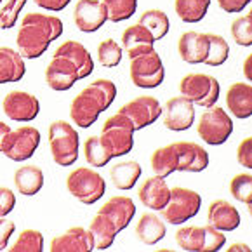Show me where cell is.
<instances>
[{
    "instance_id": "cell-22",
    "label": "cell",
    "mask_w": 252,
    "mask_h": 252,
    "mask_svg": "<svg viewBox=\"0 0 252 252\" xmlns=\"http://www.w3.org/2000/svg\"><path fill=\"white\" fill-rule=\"evenodd\" d=\"M207 221L211 226H214L219 231H233L240 226L242 218L235 205L219 198V200H214L209 205Z\"/></svg>"
},
{
    "instance_id": "cell-24",
    "label": "cell",
    "mask_w": 252,
    "mask_h": 252,
    "mask_svg": "<svg viewBox=\"0 0 252 252\" xmlns=\"http://www.w3.org/2000/svg\"><path fill=\"white\" fill-rule=\"evenodd\" d=\"M226 106L237 119H249L252 115V86L249 82L231 84L226 93Z\"/></svg>"
},
{
    "instance_id": "cell-4",
    "label": "cell",
    "mask_w": 252,
    "mask_h": 252,
    "mask_svg": "<svg viewBox=\"0 0 252 252\" xmlns=\"http://www.w3.org/2000/svg\"><path fill=\"white\" fill-rule=\"evenodd\" d=\"M176 244L179 249L188 252H216L226 244L224 231L214 226H183L176 231Z\"/></svg>"
},
{
    "instance_id": "cell-15",
    "label": "cell",
    "mask_w": 252,
    "mask_h": 252,
    "mask_svg": "<svg viewBox=\"0 0 252 252\" xmlns=\"http://www.w3.org/2000/svg\"><path fill=\"white\" fill-rule=\"evenodd\" d=\"M163 126L169 130H188L195 122V104L185 96L171 97L163 106Z\"/></svg>"
},
{
    "instance_id": "cell-41",
    "label": "cell",
    "mask_w": 252,
    "mask_h": 252,
    "mask_svg": "<svg viewBox=\"0 0 252 252\" xmlns=\"http://www.w3.org/2000/svg\"><path fill=\"white\" fill-rule=\"evenodd\" d=\"M26 0H7L0 9V30H11L19 18V12L25 7Z\"/></svg>"
},
{
    "instance_id": "cell-28",
    "label": "cell",
    "mask_w": 252,
    "mask_h": 252,
    "mask_svg": "<svg viewBox=\"0 0 252 252\" xmlns=\"http://www.w3.org/2000/svg\"><path fill=\"white\" fill-rule=\"evenodd\" d=\"M141 165L136 160H126V162H119L110 167V179L117 189L127 191L134 188L137 179L141 178Z\"/></svg>"
},
{
    "instance_id": "cell-23",
    "label": "cell",
    "mask_w": 252,
    "mask_h": 252,
    "mask_svg": "<svg viewBox=\"0 0 252 252\" xmlns=\"http://www.w3.org/2000/svg\"><path fill=\"white\" fill-rule=\"evenodd\" d=\"M54 54H60V56L68 58V60H70L71 63L77 66L80 80L87 78L94 71L93 56H91V52L86 49V45L80 44V42H75V40L63 42V44H61L60 47L54 51Z\"/></svg>"
},
{
    "instance_id": "cell-45",
    "label": "cell",
    "mask_w": 252,
    "mask_h": 252,
    "mask_svg": "<svg viewBox=\"0 0 252 252\" xmlns=\"http://www.w3.org/2000/svg\"><path fill=\"white\" fill-rule=\"evenodd\" d=\"M219 7L222 9L224 12H242L249 4H251V0H218Z\"/></svg>"
},
{
    "instance_id": "cell-25",
    "label": "cell",
    "mask_w": 252,
    "mask_h": 252,
    "mask_svg": "<svg viewBox=\"0 0 252 252\" xmlns=\"http://www.w3.org/2000/svg\"><path fill=\"white\" fill-rule=\"evenodd\" d=\"M153 44H155V40H153L152 33L146 30L145 26L139 25V23L126 28L122 33L124 51L127 52L129 58H134V56L141 54V52L152 51Z\"/></svg>"
},
{
    "instance_id": "cell-2",
    "label": "cell",
    "mask_w": 252,
    "mask_h": 252,
    "mask_svg": "<svg viewBox=\"0 0 252 252\" xmlns=\"http://www.w3.org/2000/svg\"><path fill=\"white\" fill-rule=\"evenodd\" d=\"M117 97V86L108 78H97L86 87L70 104V119L80 129L91 127Z\"/></svg>"
},
{
    "instance_id": "cell-17",
    "label": "cell",
    "mask_w": 252,
    "mask_h": 252,
    "mask_svg": "<svg viewBox=\"0 0 252 252\" xmlns=\"http://www.w3.org/2000/svg\"><path fill=\"white\" fill-rule=\"evenodd\" d=\"M176 158L178 171L183 172H202L209 165V153L204 146L191 141H176Z\"/></svg>"
},
{
    "instance_id": "cell-30",
    "label": "cell",
    "mask_w": 252,
    "mask_h": 252,
    "mask_svg": "<svg viewBox=\"0 0 252 252\" xmlns=\"http://www.w3.org/2000/svg\"><path fill=\"white\" fill-rule=\"evenodd\" d=\"M167 228L165 222L162 221V218H158L157 214L146 212L141 216V219L136 224V235L137 238L146 245H155L165 237Z\"/></svg>"
},
{
    "instance_id": "cell-48",
    "label": "cell",
    "mask_w": 252,
    "mask_h": 252,
    "mask_svg": "<svg viewBox=\"0 0 252 252\" xmlns=\"http://www.w3.org/2000/svg\"><path fill=\"white\" fill-rule=\"evenodd\" d=\"M228 252H251V247L245 244H231Z\"/></svg>"
},
{
    "instance_id": "cell-16",
    "label": "cell",
    "mask_w": 252,
    "mask_h": 252,
    "mask_svg": "<svg viewBox=\"0 0 252 252\" xmlns=\"http://www.w3.org/2000/svg\"><path fill=\"white\" fill-rule=\"evenodd\" d=\"M73 21L84 33L97 32L108 21L106 7L101 0H78L73 9Z\"/></svg>"
},
{
    "instance_id": "cell-40",
    "label": "cell",
    "mask_w": 252,
    "mask_h": 252,
    "mask_svg": "<svg viewBox=\"0 0 252 252\" xmlns=\"http://www.w3.org/2000/svg\"><path fill=\"white\" fill-rule=\"evenodd\" d=\"M231 197L238 202H244L247 207L252 204V176L251 174H237L230 181Z\"/></svg>"
},
{
    "instance_id": "cell-35",
    "label": "cell",
    "mask_w": 252,
    "mask_h": 252,
    "mask_svg": "<svg viewBox=\"0 0 252 252\" xmlns=\"http://www.w3.org/2000/svg\"><path fill=\"white\" fill-rule=\"evenodd\" d=\"M209 38V51L207 58H205L204 63L209 66H221V64L226 63L228 56H230V45L221 35L216 33H207Z\"/></svg>"
},
{
    "instance_id": "cell-32",
    "label": "cell",
    "mask_w": 252,
    "mask_h": 252,
    "mask_svg": "<svg viewBox=\"0 0 252 252\" xmlns=\"http://www.w3.org/2000/svg\"><path fill=\"white\" fill-rule=\"evenodd\" d=\"M139 25L145 26L146 30L152 33L153 40H162L167 33H169V28H171V21H169V16L165 14L160 9H148L141 14L139 18Z\"/></svg>"
},
{
    "instance_id": "cell-5",
    "label": "cell",
    "mask_w": 252,
    "mask_h": 252,
    "mask_svg": "<svg viewBox=\"0 0 252 252\" xmlns=\"http://www.w3.org/2000/svg\"><path fill=\"white\" fill-rule=\"evenodd\" d=\"M66 188L75 198L86 205H93L106 193V183L103 176L89 167H77L68 174Z\"/></svg>"
},
{
    "instance_id": "cell-7",
    "label": "cell",
    "mask_w": 252,
    "mask_h": 252,
    "mask_svg": "<svg viewBox=\"0 0 252 252\" xmlns=\"http://www.w3.org/2000/svg\"><path fill=\"white\" fill-rule=\"evenodd\" d=\"M134 132L136 130H134L132 124L129 122V119L117 111L115 115H111L110 119L104 120L99 137L101 141L108 146L113 158H117V157H124L132 152Z\"/></svg>"
},
{
    "instance_id": "cell-14",
    "label": "cell",
    "mask_w": 252,
    "mask_h": 252,
    "mask_svg": "<svg viewBox=\"0 0 252 252\" xmlns=\"http://www.w3.org/2000/svg\"><path fill=\"white\" fill-rule=\"evenodd\" d=\"M80 80L78 70L68 58L60 54H52V60L49 61L45 68V82L52 91H70L75 86V82Z\"/></svg>"
},
{
    "instance_id": "cell-8",
    "label": "cell",
    "mask_w": 252,
    "mask_h": 252,
    "mask_svg": "<svg viewBox=\"0 0 252 252\" xmlns=\"http://www.w3.org/2000/svg\"><path fill=\"white\" fill-rule=\"evenodd\" d=\"M202 207V197L197 191L183 186L171 188V195L165 207L162 209V218L169 224H183L198 214Z\"/></svg>"
},
{
    "instance_id": "cell-26",
    "label": "cell",
    "mask_w": 252,
    "mask_h": 252,
    "mask_svg": "<svg viewBox=\"0 0 252 252\" xmlns=\"http://www.w3.org/2000/svg\"><path fill=\"white\" fill-rule=\"evenodd\" d=\"M26 73L21 54L11 47H0V84L19 82Z\"/></svg>"
},
{
    "instance_id": "cell-49",
    "label": "cell",
    "mask_w": 252,
    "mask_h": 252,
    "mask_svg": "<svg viewBox=\"0 0 252 252\" xmlns=\"http://www.w3.org/2000/svg\"><path fill=\"white\" fill-rule=\"evenodd\" d=\"M251 64H252V56H247V60H245V63H244V73H245V77H247L249 82H251V78H252Z\"/></svg>"
},
{
    "instance_id": "cell-21",
    "label": "cell",
    "mask_w": 252,
    "mask_h": 252,
    "mask_svg": "<svg viewBox=\"0 0 252 252\" xmlns=\"http://www.w3.org/2000/svg\"><path fill=\"white\" fill-rule=\"evenodd\" d=\"M169 195H171V188L167 186L165 178L157 174L153 178L145 179L137 189V197L141 204L152 211H162L169 200Z\"/></svg>"
},
{
    "instance_id": "cell-42",
    "label": "cell",
    "mask_w": 252,
    "mask_h": 252,
    "mask_svg": "<svg viewBox=\"0 0 252 252\" xmlns=\"http://www.w3.org/2000/svg\"><path fill=\"white\" fill-rule=\"evenodd\" d=\"M237 160L242 167L245 169H252V139L245 137L237 148Z\"/></svg>"
},
{
    "instance_id": "cell-18",
    "label": "cell",
    "mask_w": 252,
    "mask_h": 252,
    "mask_svg": "<svg viewBox=\"0 0 252 252\" xmlns=\"http://www.w3.org/2000/svg\"><path fill=\"white\" fill-rule=\"evenodd\" d=\"M94 251V240L89 230L73 226L58 235L51 242V252H91Z\"/></svg>"
},
{
    "instance_id": "cell-39",
    "label": "cell",
    "mask_w": 252,
    "mask_h": 252,
    "mask_svg": "<svg viewBox=\"0 0 252 252\" xmlns=\"http://www.w3.org/2000/svg\"><path fill=\"white\" fill-rule=\"evenodd\" d=\"M231 37L242 47H251L252 45V12L237 18L231 23Z\"/></svg>"
},
{
    "instance_id": "cell-43",
    "label": "cell",
    "mask_w": 252,
    "mask_h": 252,
    "mask_svg": "<svg viewBox=\"0 0 252 252\" xmlns=\"http://www.w3.org/2000/svg\"><path fill=\"white\" fill-rule=\"evenodd\" d=\"M16 207V197L9 188L0 186V218H5Z\"/></svg>"
},
{
    "instance_id": "cell-47",
    "label": "cell",
    "mask_w": 252,
    "mask_h": 252,
    "mask_svg": "<svg viewBox=\"0 0 252 252\" xmlns=\"http://www.w3.org/2000/svg\"><path fill=\"white\" fill-rule=\"evenodd\" d=\"M11 132V127L7 126V124H4L2 120H0V150H2V143H4L5 136Z\"/></svg>"
},
{
    "instance_id": "cell-3",
    "label": "cell",
    "mask_w": 252,
    "mask_h": 252,
    "mask_svg": "<svg viewBox=\"0 0 252 252\" xmlns=\"http://www.w3.org/2000/svg\"><path fill=\"white\" fill-rule=\"evenodd\" d=\"M49 145H51L52 160L58 165H73L78 158L80 139L78 132L66 120H54L49 126Z\"/></svg>"
},
{
    "instance_id": "cell-19",
    "label": "cell",
    "mask_w": 252,
    "mask_h": 252,
    "mask_svg": "<svg viewBox=\"0 0 252 252\" xmlns=\"http://www.w3.org/2000/svg\"><path fill=\"white\" fill-rule=\"evenodd\" d=\"M178 51L181 60L189 64H200L207 58L209 38L200 32H185L178 40Z\"/></svg>"
},
{
    "instance_id": "cell-27",
    "label": "cell",
    "mask_w": 252,
    "mask_h": 252,
    "mask_svg": "<svg viewBox=\"0 0 252 252\" xmlns=\"http://www.w3.org/2000/svg\"><path fill=\"white\" fill-rule=\"evenodd\" d=\"M14 185L21 195L33 197L44 186V171L37 165H23L16 169Z\"/></svg>"
},
{
    "instance_id": "cell-29",
    "label": "cell",
    "mask_w": 252,
    "mask_h": 252,
    "mask_svg": "<svg viewBox=\"0 0 252 252\" xmlns=\"http://www.w3.org/2000/svg\"><path fill=\"white\" fill-rule=\"evenodd\" d=\"M89 231L94 240V251H106V249H110L111 244L115 242L117 233H119L115 224L104 214H101V212H96V216L93 218V221L89 224Z\"/></svg>"
},
{
    "instance_id": "cell-11",
    "label": "cell",
    "mask_w": 252,
    "mask_h": 252,
    "mask_svg": "<svg viewBox=\"0 0 252 252\" xmlns=\"http://www.w3.org/2000/svg\"><path fill=\"white\" fill-rule=\"evenodd\" d=\"M40 145V132L32 126H21L5 136L0 153L12 162H25L32 158Z\"/></svg>"
},
{
    "instance_id": "cell-31",
    "label": "cell",
    "mask_w": 252,
    "mask_h": 252,
    "mask_svg": "<svg viewBox=\"0 0 252 252\" xmlns=\"http://www.w3.org/2000/svg\"><path fill=\"white\" fill-rule=\"evenodd\" d=\"M152 169L157 176H162V178H167L169 174L178 171V158H176V146L174 143L167 146H162V148H157L153 152L152 158Z\"/></svg>"
},
{
    "instance_id": "cell-9",
    "label": "cell",
    "mask_w": 252,
    "mask_h": 252,
    "mask_svg": "<svg viewBox=\"0 0 252 252\" xmlns=\"http://www.w3.org/2000/svg\"><path fill=\"white\" fill-rule=\"evenodd\" d=\"M179 93L188 97L193 104L211 108L218 103L221 86L216 77L205 73H188L179 82Z\"/></svg>"
},
{
    "instance_id": "cell-44",
    "label": "cell",
    "mask_w": 252,
    "mask_h": 252,
    "mask_svg": "<svg viewBox=\"0 0 252 252\" xmlns=\"http://www.w3.org/2000/svg\"><path fill=\"white\" fill-rule=\"evenodd\" d=\"M16 230V224L12 221L5 218H0V251H4L7 249V244H9V238L12 237Z\"/></svg>"
},
{
    "instance_id": "cell-50",
    "label": "cell",
    "mask_w": 252,
    "mask_h": 252,
    "mask_svg": "<svg viewBox=\"0 0 252 252\" xmlns=\"http://www.w3.org/2000/svg\"><path fill=\"white\" fill-rule=\"evenodd\" d=\"M0 4H2V0H0Z\"/></svg>"
},
{
    "instance_id": "cell-12",
    "label": "cell",
    "mask_w": 252,
    "mask_h": 252,
    "mask_svg": "<svg viewBox=\"0 0 252 252\" xmlns=\"http://www.w3.org/2000/svg\"><path fill=\"white\" fill-rule=\"evenodd\" d=\"M124 117L129 119L134 130H141L152 126L162 115V104L153 96H137L119 110Z\"/></svg>"
},
{
    "instance_id": "cell-34",
    "label": "cell",
    "mask_w": 252,
    "mask_h": 252,
    "mask_svg": "<svg viewBox=\"0 0 252 252\" xmlns=\"http://www.w3.org/2000/svg\"><path fill=\"white\" fill-rule=\"evenodd\" d=\"M84 155L89 165L93 167H106L113 158L108 146L101 141L99 136H89L84 143Z\"/></svg>"
},
{
    "instance_id": "cell-20",
    "label": "cell",
    "mask_w": 252,
    "mask_h": 252,
    "mask_svg": "<svg viewBox=\"0 0 252 252\" xmlns=\"http://www.w3.org/2000/svg\"><path fill=\"white\" fill-rule=\"evenodd\" d=\"M97 212L106 216V218L115 224L117 230L122 231L129 226L130 221L134 219L136 205H134L132 198L126 197V195H115V197H111L110 200H106V204L101 205Z\"/></svg>"
},
{
    "instance_id": "cell-10",
    "label": "cell",
    "mask_w": 252,
    "mask_h": 252,
    "mask_svg": "<svg viewBox=\"0 0 252 252\" xmlns=\"http://www.w3.org/2000/svg\"><path fill=\"white\" fill-rule=\"evenodd\" d=\"M197 132L204 143L211 146H218L228 141V137L233 132V120L219 106H211L204 111L198 119Z\"/></svg>"
},
{
    "instance_id": "cell-33",
    "label": "cell",
    "mask_w": 252,
    "mask_h": 252,
    "mask_svg": "<svg viewBox=\"0 0 252 252\" xmlns=\"http://www.w3.org/2000/svg\"><path fill=\"white\" fill-rule=\"evenodd\" d=\"M211 0H174L176 14L185 23H198L205 18Z\"/></svg>"
},
{
    "instance_id": "cell-36",
    "label": "cell",
    "mask_w": 252,
    "mask_h": 252,
    "mask_svg": "<svg viewBox=\"0 0 252 252\" xmlns=\"http://www.w3.org/2000/svg\"><path fill=\"white\" fill-rule=\"evenodd\" d=\"M44 251V235L37 230H23L9 252H42Z\"/></svg>"
},
{
    "instance_id": "cell-6",
    "label": "cell",
    "mask_w": 252,
    "mask_h": 252,
    "mask_svg": "<svg viewBox=\"0 0 252 252\" xmlns=\"http://www.w3.org/2000/svg\"><path fill=\"white\" fill-rule=\"evenodd\" d=\"M129 75L136 87L141 89H155L165 78V68H163L162 58L155 49L141 52V54L129 58Z\"/></svg>"
},
{
    "instance_id": "cell-1",
    "label": "cell",
    "mask_w": 252,
    "mask_h": 252,
    "mask_svg": "<svg viewBox=\"0 0 252 252\" xmlns=\"http://www.w3.org/2000/svg\"><path fill=\"white\" fill-rule=\"evenodd\" d=\"M63 33V21L58 16L28 12L23 18L16 35L18 52L23 60H37L47 51L51 42L60 38Z\"/></svg>"
},
{
    "instance_id": "cell-46",
    "label": "cell",
    "mask_w": 252,
    "mask_h": 252,
    "mask_svg": "<svg viewBox=\"0 0 252 252\" xmlns=\"http://www.w3.org/2000/svg\"><path fill=\"white\" fill-rule=\"evenodd\" d=\"M35 4L38 7L45 9V11H51V12H60L70 4L71 0H33Z\"/></svg>"
},
{
    "instance_id": "cell-13",
    "label": "cell",
    "mask_w": 252,
    "mask_h": 252,
    "mask_svg": "<svg viewBox=\"0 0 252 252\" xmlns=\"http://www.w3.org/2000/svg\"><path fill=\"white\" fill-rule=\"evenodd\" d=\"M2 108H4L5 117H9V120H14V122H32L40 113V103L37 96L25 93V91H11L4 97Z\"/></svg>"
},
{
    "instance_id": "cell-38",
    "label": "cell",
    "mask_w": 252,
    "mask_h": 252,
    "mask_svg": "<svg viewBox=\"0 0 252 252\" xmlns=\"http://www.w3.org/2000/svg\"><path fill=\"white\" fill-rule=\"evenodd\" d=\"M124 49L113 38H106L97 45V60L104 68H115L122 61Z\"/></svg>"
},
{
    "instance_id": "cell-37",
    "label": "cell",
    "mask_w": 252,
    "mask_h": 252,
    "mask_svg": "<svg viewBox=\"0 0 252 252\" xmlns=\"http://www.w3.org/2000/svg\"><path fill=\"white\" fill-rule=\"evenodd\" d=\"M106 7L108 19L113 23L126 21L132 18L137 9V0H101Z\"/></svg>"
}]
</instances>
